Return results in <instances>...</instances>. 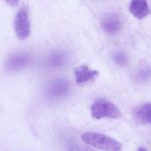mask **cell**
<instances>
[{"label":"cell","instance_id":"obj_1","mask_svg":"<svg viewBox=\"0 0 151 151\" xmlns=\"http://www.w3.org/2000/svg\"><path fill=\"white\" fill-rule=\"evenodd\" d=\"M82 140L86 144L106 151H120L121 143L116 139L101 133L86 132L81 136Z\"/></svg>","mask_w":151,"mask_h":151},{"label":"cell","instance_id":"obj_2","mask_svg":"<svg viewBox=\"0 0 151 151\" xmlns=\"http://www.w3.org/2000/svg\"><path fill=\"white\" fill-rule=\"evenodd\" d=\"M92 116L97 119L103 118L117 119L121 117L122 113L114 103L104 99L96 100L91 108Z\"/></svg>","mask_w":151,"mask_h":151},{"label":"cell","instance_id":"obj_3","mask_svg":"<svg viewBox=\"0 0 151 151\" xmlns=\"http://www.w3.org/2000/svg\"><path fill=\"white\" fill-rule=\"evenodd\" d=\"M14 29L17 37L21 39L28 37L30 33V23L27 7H21L14 18Z\"/></svg>","mask_w":151,"mask_h":151},{"label":"cell","instance_id":"obj_4","mask_svg":"<svg viewBox=\"0 0 151 151\" xmlns=\"http://www.w3.org/2000/svg\"><path fill=\"white\" fill-rule=\"evenodd\" d=\"M31 60V56L28 52H14L7 58L5 63V70L10 72L18 71L28 66Z\"/></svg>","mask_w":151,"mask_h":151},{"label":"cell","instance_id":"obj_5","mask_svg":"<svg viewBox=\"0 0 151 151\" xmlns=\"http://www.w3.org/2000/svg\"><path fill=\"white\" fill-rule=\"evenodd\" d=\"M70 90L68 81L63 78H58L51 81L47 89V93L52 99H61L68 95Z\"/></svg>","mask_w":151,"mask_h":151},{"label":"cell","instance_id":"obj_6","mask_svg":"<svg viewBox=\"0 0 151 151\" xmlns=\"http://www.w3.org/2000/svg\"><path fill=\"white\" fill-rule=\"evenodd\" d=\"M101 26L108 34L114 35L118 32L122 28V22L117 15L109 14L102 20Z\"/></svg>","mask_w":151,"mask_h":151},{"label":"cell","instance_id":"obj_7","mask_svg":"<svg viewBox=\"0 0 151 151\" xmlns=\"http://www.w3.org/2000/svg\"><path fill=\"white\" fill-rule=\"evenodd\" d=\"M134 119L143 124H151V103H146L135 109L133 112Z\"/></svg>","mask_w":151,"mask_h":151},{"label":"cell","instance_id":"obj_8","mask_svg":"<svg viewBox=\"0 0 151 151\" xmlns=\"http://www.w3.org/2000/svg\"><path fill=\"white\" fill-rule=\"evenodd\" d=\"M130 12L136 18L142 19L150 14V9L145 1L135 0L131 2Z\"/></svg>","mask_w":151,"mask_h":151},{"label":"cell","instance_id":"obj_9","mask_svg":"<svg viewBox=\"0 0 151 151\" xmlns=\"http://www.w3.org/2000/svg\"><path fill=\"white\" fill-rule=\"evenodd\" d=\"M99 74L97 70L91 69L86 66H82L75 71L76 81L78 84H82L92 80Z\"/></svg>","mask_w":151,"mask_h":151},{"label":"cell","instance_id":"obj_10","mask_svg":"<svg viewBox=\"0 0 151 151\" xmlns=\"http://www.w3.org/2000/svg\"><path fill=\"white\" fill-rule=\"evenodd\" d=\"M67 55L63 52H56L53 53L50 58V63L55 67H61L67 62Z\"/></svg>","mask_w":151,"mask_h":151},{"label":"cell","instance_id":"obj_11","mask_svg":"<svg viewBox=\"0 0 151 151\" xmlns=\"http://www.w3.org/2000/svg\"><path fill=\"white\" fill-rule=\"evenodd\" d=\"M151 78V68L149 67H144L140 69L137 73V79L141 83L147 82Z\"/></svg>","mask_w":151,"mask_h":151},{"label":"cell","instance_id":"obj_12","mask_svg":"<svg viewBox=\"0 0 151 151\" xmlns=\"http://www.w3.org/2000/svg\"><path fill=\"white\" fill-rule=\"evenodd\" d=\"M113 59L115 62L120 66H124L128 61L126 54L122 51H116L113 54Z\"/></svg>","mask_w":151,"mask_h":151},{"label":"cell","instance_id":"obj_13","mask_svg":"<svg viewBox=\"0 0 151 151\" xmlns=\"http://www.w3.org/2000/svg\"><path fill=\"white\" fill-rule=\"evenodd\" d=\"M72 147L71 150L72 151H96L93 149H90L89 148H87L86 147H78V146H73V147Z\"/></svg>","mask_w":151,"mask_h":151},{"label":"cell","instance_id":"obj_14","mask_svg":"<svg viewBox=\"0 0 151 151\" xmlns=\"http://www.w3.org/2000/svg\"><path fill=\"white\" fill-rule=\"evenodd\" d=\"M7 2L8 3L9 5L14 6H15L17 4L18 1H7Z\"/></svg>","mask_w":151,"mask_h":151},{"label":"cell","instance_id":"obj_15","mask_svg":"<svg viewBox=\"0 0 151 151\" xmlns=\"http://www.w3.org/2000/svg\"><path fill=\"white\" fill-rule=\"evenodd\" d=\"M137 151H147L146 149H144L143 148H140L137 150Z\"/></svg>","mask_w":151,"mask_h":151}]
</instances>
